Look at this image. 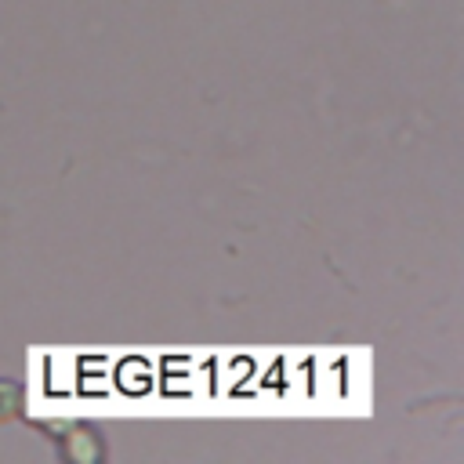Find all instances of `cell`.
<instances>
[{
  "label": "cell",
  "mask_w": 464,
  "mask_h": 464,
  "mask_svg": "<svg viewBox=\"0 0 464 464\" xmlns=\"http://www.w3.org/2000/svg\"><path fill=\"white\" fill-rule=\"evenodd\" d=\"M65 453H69V460H76V464H94V460L102 457V446H98L94 431L72 428V435L65 439Z\"/></svg>",
  "instance_id": "obj_1"
},
{
  "label": "cell",
  "mask_w": 464,
  "mask_h": 464,
  "mask_svg": "<svg viewBox=\"0 0 464 464\" xmlns=\"http://www.w3.org/2000/svg\"><path fill=\"white\" fill-rule=\"evenodd\" d=\"M18 406H22V392L14 388V384H0V420H7V417H14L18 413Z\"/></svg>",
  "instance_id": "obj_2"
}]
</instances>
